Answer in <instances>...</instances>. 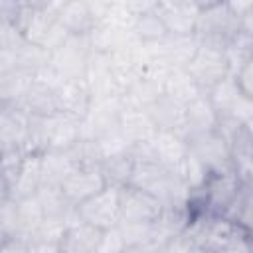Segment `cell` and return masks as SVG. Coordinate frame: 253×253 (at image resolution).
Wrapping results in <instances>:
<instances>
[{"label": "cell", "instance_id": "obj_16", "mask_svg": "<svg viewBox=\"0 0 253 253\" xmlns=\"http://www.w3.org/2000/svg\"><path fill=\"white\" fill-rule=\"evenodd\" d=\"M132 32H134V38L144 45L158 43V42H162V40H166L170 36L160 12L156 10V2L136 16Z\"/></svg>", "mask_w": 253, "mask_h": 253}, {"label": "cell", "instance_id": "obj_10", "mask_svg": "<svg viewBox=\"0 0 253 253\" xmlns=\"http://www.w3.org/2000/svg\"><path fill=\"white\" fill-rule=\"evenodd\" d=\"M30 119L32 115L18 105H2L0 121V140L2 150H28L30 138Z\"/></svg>", "mask_w": 253, "mask_h": 253}, {"label": "cell", "instance_id": "obj_14", "mask_svg": "<svg viewBox=\"0 0 253 253\" xmlns=\"http://www.w3.org/2000/svg\"><path fill=\"white\" fill-rule=\"evenodd\" d=\"M103 231L79 221V217L67 227L59 247L61 253H99Z\"/></svg>", "mask_w": 253, "mask_h": 253}, {"label": "cell", "instance_id": "obj_15", "mask_svg": "<svg viewBox=\"0 0 253 253\" xmlns=\"http://www.w3.org/2000/svg\"><path fill=\"white\" fill-rule=\"evenodd\" d=\"M217 121H219V113L213 107L208 93H200L196 99H192L186 105V130H188V134L215 130Z\"/></svg>", "mask_w": 253, "mask_h": 253}, {"label": "cell", "instance_id": "obj_1", "mask_svg": "<svg viewBox=\"0 0 253 253\" xmlns=\"http://www.w3.org/2000/svg\"><path fill=\"white\" fill-rule=\"evenodd\" d=\"M184 235L198 253H219L241 237H247L231 219L225 215L202 213L194 215Z\"/></svg>", "mask_w": 253, "mask_h": 253}, {"label": "cell", "instance_id": "obj_2", "mask_svg": "<svg viewBox=\"0 0 253 253\" xmlns=\"http://www.w3.org/2000/svg\"><path fill=\"white\" fill-rule=\"evenodd\" d=\"M239 32V16L231 2H200L196 24V38L200 43L227 47L231 38Z\"/></svg>", "mask_w": 253, "mask_h": 253}, {"label": "cell", "instance_id": "obj_8", "mask_svg": "<svg viewBox=\"0 0 253 253\" xmlns=\"http://www.w3.org/2000/svg\"><path fill=\"white\" fill-rule=\"evenodd\" d=\"M55 101L59 113L83 121L89 115L95 99L85 79H67L55 85Z\"/></svg>", "mask_w": 253, "mask_h": 253}, {"label": "cell", "instance_id": "obj_12", "mask_svg": "<svg viewBox=\"0 0 253 253\" xmlns=\"http://www.w3.org/2000/svg\"><path fill=\"white\" fill-rule=\"evenodd\" d=\"M156 10L160 12L170 36H194L200 2H156Z\"/></svg>", "mask_w": 253, "mask_h": 253}, {"label": "cell", "instance_id": "obj_5", "mask_svg": "<svg viewBox=\"0 0 253 253\" xmlns=\"http://www.w3.org/2000/svg\"><path fill=\"white\" fill-rule=\"evenodd\" d=\"M188 150L210 170V172H227L235 170L231 162L229 144L217 130L192 132L186 136Z\"/></svg>", "mask_w": 253, "mask_h": 253}, {"label": "cell", "instance_id": "obj_25", "mask_svg": "<svg viewBox=\"0 0 253 253\" xmlns=\"http://www.w3.org/2000/svg\"><path fill=\"white\" fill-rule=\"evenodd\" d=\"M28 253H61L59 243H51V241H40V239H32Z\"/></svg>", "mask_w": 253, "mask_h": 253}, {"label": "cell", "instance_id": "obj_13", "mask_svg": "<svg viewBox=\"0 0 253 253\" xmlns=\"http://www.w3.org/2000/svg\"><path fill=\"white\" fill-rule=\"evenodd\" d=\"M146 113L160 132H176L186 136V107L176 103L174 99L162 95L158 97L150 107H146Z\"/></svg>", "mask_w": 253, "mask_h": 253}, {"label": "cell", "instance_id": "obj_19", "mask_svg": "<svg viewBox=\"0 0 253 253\" xmlns=\"http://www.w3.org/2000/svg\"><path fill=\"white\" fill-rule=\"evenodd\" d=\"M200 93H202L200 87L190 77V73L186 71V67H172V71L168 73L166 83H164V95L166 97H170L176 103H180V105L186 107Z\"/></svg>", "mask_w": 253, "mask_h": 253}, {"label": "cell", "instance_id": "obj_18", "mask_svg": "<svg viewBox=\"0 0 253 253\" xmlns=\"http://www.w3.org/2000/svg\"><path fill=\"white\" fill-rule=\"evenodd\" d=\"M99 170L109 186L125 188V186H128L132 170H134V156L130 150L109 154L99 162Z\"/></svg>", "mask_w": 253, "mask_h": 253}, {"label": "cell", "instance_id": "obj_23", "mask_svg": "<svg viewBox=\"0 0 253 253\" xmlns=\"http://www.w3.org/2000/svg\"><path fill=\"white\" fill-rule=\"evenodd\" d=\"M231 6L239 16V30L253 38V2H245V4L231 2Z\"/></svg>", "mask_w": 253, "mask_h": 253}, {"label": "cell", "instance_id": "obj_9", "mask_svg": "<svg viewBox=\"0 0 253 253\" xmlns=\"http://www.w3.org/2000/svg\"><path fill=\"white\" fill-rule=\"evenodd\" d=\"M105 186H109L99 170V166H77L61 184V192L67 202L75 208L91 196L99 194Z\"/></svg>", "mask_w": 253, "mask_h": 253}, {"label": "cell", "instance_id": "obj_22", "mask_svg": "<svg viewBox=\"0 0 253 253\" xmlns=\"http://www.w3.org/2000/svg\"><path fill=\"white\" fill-rule=\"evenodd\" d=\"M125 239L121 235V229L119 225L113 227V229H107L103 231V237H101V245H99V253H121L125 249Z\"/></svg>", "mask_w": 253, "mask_h": 253}, {"label": "cell", "instance_id": "obj_6", "mask_svg": "<svg viewBox=\"0 0 253 253\" xmlns=\"http://www.w3.org/2000/svg\"><path fill=\"white\" fill-rule=\"evenodd\" d=\"M164 210V202L134 186L121 188V213L128 223H154Z\"/></svg>", "mask_w": 253, "mask_h": 253}, {"label": "cell", "instance_id": "obj_7", "mask_svg": "<svg viewBox=\"0 0 253 253\" xmlns=\"http://www.w3.org/2000/svg\"><path fill=\"white\" fill-rule=\"evenodd\" d=\"M42 154L43 152H28L20 170L14 174L10 184L2 188V198L24 200L36 196L38 190L43 186V172H42Z\"/></svg>", "mask_w": 253, "mask_h": 253}, {"label": "cell", "instance_id": "obj_27", "mask_svg": "<svg viewBox=\"0 0 253 253\" xmlns=\"http://www.w3.org/2000/svg\"><path fill=\"white\" fill-rule=\"evenodd\" d=\"M247 237H249V235H247ZM247 237L237 239L235 243H231L229 247H225V249L219 251V253H247Z\"/></svg>", "mask_w": 253, "mask_h": 253}, {"label": "cell", "instance_id": "obj_21", "mask_svg": "<svg viewBox=\"0 0 253 253\" xmlns=\"http://www.w3.org/2000/svg\"><path fill=\"white\" fill-rule=\"evenodd\" d=\"M231 77H233V83H235V89L239 91V95L249 105H253V59L241 63L233 71Z\"/></svg>", "mask_w": 253, "mask_h": 253}, {"label": "cell", "instance_id": "obj_4", "mask_svg": "<svg viewBox=\"0 0 253 253\" xmlns=\"http://www.w3.org/2000/svg\"><path fill=\"white\" fill-rule=\"evenodd\" d=\"M75 213L79 221L93 225L101 231L113 229L123 221L121 213V188L105 186L99 194L75 206Z\"/></svg>", "mask_w": 253, "mask_h": 253}, {"label": "cell", "instance_id": "obj_28", "mask_svg": "<svg viewBox=\"0 0 253 253\" xmlns=\"http://www.w3.org/2000/svg\"><path fill=\"white\" fill-rule=\"evenodd\" d=\"M247 253H253V235L247 237Z\"/></svg>", "mask_w": 253, "mask_h": 253}, {"label": "cell", "instance_id": "obj_24", "mask_svg": "<svg viewBox=\"0 0 253 253\" xmlns=\"http://www.w3.org/2000/svg\"><path fill=\"white\" fill-rule=\"evenodd\" d=\"M30 241L24 237H6L2 239V249L0 253H28Z\"/></svg>", "mask_w": 253, "mask_h": 253}, {"label": "cell", "instance_id": "obj_29", "mask_svg": "<svg viewBox=\"0 0 253 253\" xmlns=\"http://www.w3.org/2000/svg\"><path fill=\"white\" fill-rule=\"evenodd\" d=\"M160 253H166V251H160Z\"/></svg>", "mask_w": 253, "mask_h": 253}, {"label": "cell", "instance_id": "obj_20", "mask_svg": "<svg viewBox=\"0 0 253 253\" xmlns=\"http://www.w3.org/2000/svg\"><path fill=\"white\" fill-rule=\"evenodd\" d=\"M77 166L67 156V152L47 150L42 154V172H43V186H61L63 180L75 170Z\"/></svg>", "mask_w": 253, "mask_h": 253}, {"label": "cell", "instance_id": "obj_11", "mask_svg": "<svg viewBox=\"0 0 253 253\" xmlns=\"http://www.w3.org/2000/svg\"><path fill=\"white\" fill-rule=\"evenodd\" d=\"M51 10L69 36H89L97 26V18L91 2H57Z\"/></svg>", "mask_w": 253, "mask_h": 253}, {"label": "cell", "instance_id": "obj_3", "mask_svg": "<svg viewBox=\"0 0 253 253\" xmlns=\"http://www.w3.org/2000/svg\"><path fill=\"white\" fill-rule=\"evenodd\" d=\"M186 71L196 81L202 93H210L219 83L229 79L233 75V67L229 63V57L223 47L200 43L194 57L186 65Z\"/></svg>", "mask_w": 253, "mask_h": 253}, {"label": "cell", "instance_id": "obj_17", "mask_svg": "<svg viewBox=\"0 0 253 253\" xmlns=\"http://www.w3.org/2000/svg\"><path fill=\"white\" fill-rule=\"evenodd\" d=\"M16 219H18L16 237H24V239L32 241L36 237L40 225L45 219V213L42 210V204H40L38 196L16 200Z\"/></svg>", "mask_w": 253, "mask_h": 253}, {"label": "cell", "instance_id": "obj_26", "mask_svg": "<svg viewBox=\"0 0 253 253\" xmlns=\"http://www.w3.org/2000/svg\"><path fill=\"white\" fill-rule=\"evenodd\" d=\"M121 253H160V249L152 243H134V245H125Z\"/></svg>", "mask_w": 253, "mask_h": 253}]
</instances>
